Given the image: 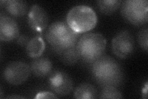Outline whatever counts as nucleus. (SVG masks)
<instances>
[{
  "mask_svg": "<svg viewBox=\"0 0 148 99\" xmlns=\"http://www.w3.org/2000/svg\"><path fill=\"white\" fill-rule=\"evenodd\" d=\"M4 8L11 15L18 17L25 15L28 10V4L22 0H8Z\"/></svg>",
  "mask_w": 148,
  "mask_h": 99,
  "instance_id": "13",
  "label": "nucleus"
},
{
  "mask_svg": "<svg viewBox=\"0 0 148 99\" xmlns=\"http://www.w3.org/2000/svg\"><path fill=\"white\" fill-rule=\"evenodd\" d=\"M135 47V39L132 33L122 30L115 35L112 41V50L118 58L125 59L132 55Z\"/></svg>",
  "mask_w": 148,
  "mask_h": 99,
  "instance_id": "7",
  "label": "nucleus"
},
{
  "mask_svg": "<svg viewBox=\"0 0 148 99\" xmlns=\"http://www.w3.org/2000/svg\"><path fill=\"white\" fill-rule=\"evenodd\" d=\"M121 14L125 19L132 24L140 26L148 21L147 0H126L122 2Z\"/></svg>",
  "mask_w": 148,
  "mask_h": 99,
  "instance_id": "5",
  "label": "nucleus"
},
{
  "mask_svg": "<svg viewBox=\"0 0 148 99\" xmlns=\"http://www.w3.org/2000/svg\"><path fill=\"white\" fill-rule=\"evenodd\" d=\"M53 64L48 58L45 57L35 58L30 64L31 71L35 76L43 78L49 76L52 72Z\"/></svg>",
  "mask_w": 148,
  "mask_h": 99,
  "instance_id": "11",
  "label": "nucleus"
},
{
  "mask_svg": "<svg viewBox=\"0 0 148 99\" xmlns=\"http://www.w3.org/2000/svg\"><path fill=\"white\" fill-rule=\"evenodd\" d=\"M91 74L95 81L103 87H117L124 79L121 65L114 58L107 55H103L92 63Z\"/></svg>",
  "mask_w": 148,
  "mask_h": 99,
  "instance_id": "1",
  "label": "nucleus"
},
{
  "mask_svg": "<svg viewBox=\"0 0 148 99\" xmlns=\"http://www.w3.org/2000/svg\"><path fill=\"white\" fill-rule=\"evenodd\" d=\"M19 35V29L17 22L11 17L1 15L0 17V39L10 42Z\"/></svg>",
  "mask_w": 148,
  "mask_h": 99,
  "instance_id": "10",
  "label": "nucleus"
},
{
  "mask_svg": "<svg viewBox=\"0 0 148 99\" xmlns=\"http://www.w3.org/2000/svg\"><path fill=\"white\" fill-rule=\"evenodd\" d=\"M77 46L80 58L86 63H92L104 55L106 40L99 33H89L80 37Z\"/></svg>",
  "mask_w": 148,
  "mask_h": 99,
  "instance_id": "3",
  "label": "nucleus"
},
{
  "mask_svg": "<svg viewBox=\"0 0 148 99\" xmlns=\"http://www.w3.org/2000/svg\"><path fill=\"white\" fill-rule=\"evenodd\" d=\"M29 65L23 61H16L9 63L3 72L5 81L12 85L18 86L25 82L30 75Z\"/></svg>",
  "mask_w": 148,
  "mask_h": 99,
  "instance_id": "6",
  "label": "nucleus"
},
{
  "mask_svg": "<svg viewBox=\"0 0 148 99\" xmlns=\"http://www.w3.org/2000/svg\"><path fill=\"white\" fill-rule=\"evenodd\" d=\"M66 22L75 32L82 34L92 30L96 26L98 17L95 11L86 5H78L69 11Z\"/></svg>",
  "mask_w": 148,
  "mask_h": 99,
  "instance_id": "4",
  "label": "nucleus"
},
{
  "mask_svg": "<svg viewBox=\"0 0 148 99\" xmlns=\"http://www.w3.org/2000/svg\"><path fill=\"white\" fill-rule=\"evenodd\" d=\"M35 98H58L55 94L49 92H41L36 94Z\"/></svg>",
  "mask_w": 148,
  "mask_h": 99,
  "instance_id": "19",
  "label": "nucleus"
},
{
  "mask_svg": "<svg viewBox=\"0 0 148 99\" xmlns=\"http://www.w3.org/2000/svg\"><path fill=\"white\" fill-rule=\"evenodd\" d=\"M7 98H24V97L20 96H8L6 97Z\"/></svg>",
  "mask_w": 148,
  "mask_h": 99,
  "instance_id": "21",
  "label": "nucleus"
},
{
  "mask_svg": "<svg viewBox=\"0 0 148 99\" xmlns=\"http://www.w3.org/2000/svg\"><path fill=\"white\" fill-rule=\"evenodd\" d=\"M73 96L77 99L96 98L98 97V91L92 84L83 83L75 89Z\"/></svg>",
  "mask_w": 148,
  "mask_h": 99,
  "instance_id": "15",
  "label": "nucleus"
},
{
  "mask_svg": "<svg viewBox=\"0 0 148 99\" xmlns=\"http://www.w3.org/2000/svg\"><path fill=\"white\" fill-rule=\"evenodd\" d=\"M48 82L50 88L60 96H66L73 90L72 78L66 72L56 70L49 75Z\"/></svg>",
  "mask_w": 148,
  "mask_h": 99,
  "instance_id": "8",
  "label": "nucleus"
},
{
  "mask_svg": "<svg viewBox=\"0 0 148 99\" xmlns=\"http://www.w3.org/2000/svg\"><path fill=\"white\" fill-rule=\"evenodd\" d=\"M56 53L59 55L62 62L68 66L76 64L80 58V55L77 45L69 48L61 50Z\"/></svg>",
  "mask_w": 148,
  "mask_h": 99,
  "instance_id": "14",
  "label": "nucleus"
},
{
  "mask_svg": "<svg viewBox=\"0 0 148 99\" xmlns=\"http://www.w3.org/2000/svg\"><path fill=\"white\" fill-rule=\"evenodd\" d=\"M101 98H122V93L114 86L104 87L101 92Z\"/></svg>",
  "mask_w": 148,
  "mask_h": 99,
  "instance_id": "17",
  "label": "nucleus"
},
{
  "mask_svg": "<svg viewBox=\"0 0 148 99\" xmlns=\"http://www.w3.org/2000/svg\"><path fill=\"white\" fill-rule=\"evenodd\" d=\"M148 29L145 27L142 29L138 34V41L141 48L145 51H147L148 45Z\"/></svg>",
  "mask_w": 148,
  "mask_h": 99,
  "instance_id": "18",
  "label": "nucleus"
},
{
  "mask_svg": "<svg viewBox=\"0 0 148 99\" xmlns=\"http://www.w3.org/2000/svg\"><path fill=\"white\" fill-rule=\"evenodd\" d=\"M45 42L40 35H36L31 39L26 46L28 56L31 58H38L42 55L45 50Z\"/></svg>",
  "mask_w": 148,
  "mask_h": 99,
  "instance_id": "12",
  "label": "nucleus"
},
{
  "mask_svg": "<svg viewBox=\"0 0 148 99\" xmlns=\"http://www.w3.org/2000/svg\"><path fill=\"white\" fill-rule=\"evenodd\" d=\"M16 39H17V43L18 45L22 46H25V47L30 41L29 37H28L27 35H23V34L18 35Z\"/></svg>",
  "mask_w": 148,
  "mask_h": 99,
  "instance_id": "20",
  "label": "nucleus"
},
{
  "mask_svg": "<svg viewBox=\"0 0 148 99\" xmlns=\"http://www.w3.org/2000/svg\"><path fill=\"white\" fill-rule=\"evenodd\" d=\"M48 15L45 9L38 4L32 6L28 14V23L31 29L41 32L48 26Z\"/></svg>",
  "mask_w": 148,
  "mask_h": 99,
  "instance_id": "9",
  "label": "nucleus"
},
{
  "mask_svg": "<svg viewBox=\"0 0 148 99\" xmlns=\"http://www.w3.org/2000/svg\"><path fill=\"white\" fill-rule=\"evenodd\" d=\"M80 34L73 30L67 22L52 23L45 33V38L56 53L77 45Z\"/></svg>",
  "mask_w": 148,
  "mask_h": 99,
  "instance_id": "2",
  "label": "nucleus"
},
{
  "mask_svg": "<svg viewBox=\"0 0 148 99\" xmlns=\"http://www.w3.org/2000/svg\"><path fill=\"white\" fill-rule=\"evenodd\" d=\"M122 2L120 0H99L96 3L102 13L110 15L117 10L121 5Z\"/></svg>",
  "mask_w": 148,
  "mask_h": 99,
  "instance_id": "16",
  "label": "nucleus"
}]
</instances>
